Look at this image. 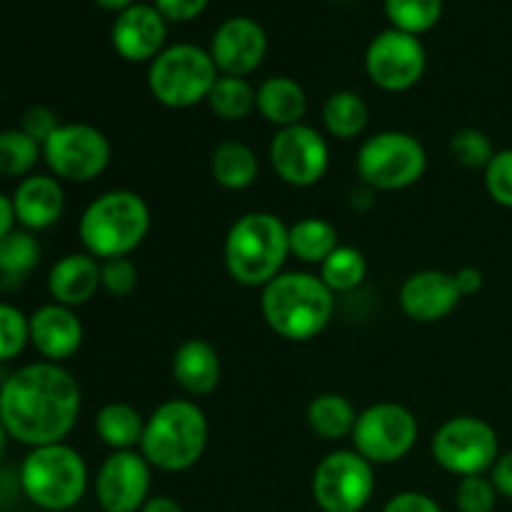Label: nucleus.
Instances as JSON below:
<instances>
[{
	"instance_id": "nucleus-21",
	"label": "nucleus",
	"mask_w": 512,
	"mask_h": 512,
	"mask_svg": "<svg viewBox=\"0 0 512 512\" xmlns=\"http://www.w3.org/2000/svg\"><path fill=\"white\" fill-rule=\"evenodd\" d=\"M100 290V260L90 253H68L55 260L48 273V293L53 303L80 308Z\"/></svg>"
},
{
	"instance_id": "nucleus-34",
	"label": "nucleus",
	"mask_w": 512,
	"mask_h": 512,
	"mask_svg": "<svg viewBox=\"0 0 512 512\" xmlns=\"http://www.w3.org/2000/svg\"><path fill=\"white\" fill-rule=\"evenodd\" d=\"M450 153H453V158L458 160L463 168L485 170L498 150H495L490 135L483 133V130L460 128L455 130L453 138H450Z\"/></svg>"
},
{
	"instance_id": "nucleus-12",
	"label": "nucleus",
	"mask_w": 512,
	"mask_h": 512,
	"mask_svg": "<svg viewBox=\"0 0 512 512\" xmlns=\"http://www.w3.org/2000/svg\"><path fill=\"white\" fill-rule=\"evenodd\" d=\"M310 488L323 512H360L375 493L373 463L355 450H335L318 463Z\"/></svg>"
},
{
	"instance_id": "nucleus-45",
	"label": "nucleus",
	"mask_w": 512,
	"mask_h": 512,
	"mask_svg": "<svg viewBox=\"0 0 512 512\" xmlns=\"http://www.w3.org/2000/svg\"><path fill=\"white\" fill-rule=\"evenodd\" d=\"M140 512H185L183 505L178 500L168 498V495H153V498L145 500V505Z\"/></svg>"
},
{
	"instance_id": "nucleus-19",
	"label": "nucleus",
	"mask_w": 512,
	"mask_h": 512,
	"mask_svg": "<svg viewBox=\"0 0 512 512\" xmlns=\"http://www.w3.org/2000/svg\"><path fill=\"white\" fill-rule=\"evenodd\" d=\"M30 345L48 363L63 365L80 350L85 330L73 308L58 303H45L28 315Z\"/></svg>"
},
{
	"instance_id": "nucleus-41",
	"label": "nucleus",
	"mask_w": 512,
	"mask_h": 512,
	"mask_svg": "<svg viewBox=\"0 0 512 512\" xmlns=\"http://www.w3.org/2000/svg\"><path fill=\"white\" fill-rule=\"evenodd\" d=\"M383 512H443V508L430 495L418 493V490H405V493L393 495L385 503Z\"/></svg>"
},
{
	"instance_id": "nucleus-40",
	"label": "nucleus",
	"mask_w": 512,
	"mask_h": 512,
	"mask_svg": "<svg viewBox=\"0 0 512 512\" xmlns=\"http://www.w3.org/2000/svg\"><path fill=\"white\" fill-rule=\"evenodd\" d=\"M210 0H153L155 10L170 23H188L203 15Z\"/></svg>"
},
{
	"instance_id": "nucleus-13",
	"label": "nucleus",
	"mask_w": 512,
	"mask_h": 512,
	"mask_svg": "<svg viewBox=\"0 0 512 512\" xmlns=\"http://www.w3.org/2000/svg\"><path fill=\"white\" fill-rule=\"evenodd\" d=\"M428 68L425 45L418 35L388 28L370 40L365 50V73L385 93H405L423 80Z\"/></svg>"
},
{
	"instance_id": "nucleus-2",
	"label": "nucleus",
	"mask_w": 512,
	"mask_h": 512,
	"mask_svg": "<svg viewBox=\"0 0 512 512\" xmlns=\"http://www.w3.org/2000/svg\"><path fill=\"white\" fill-rule=\"evenodd\" d=\"M260 310L275 335L290 343H308L330 325L335 295L313 273H280L260 295Z\"/></svg>"
},
{
	"instance_id": "nucleus-6",
	"label": "nucleus",
	"mask_w": 512,
	"mask_h": 512,
	"mask_svg": "<svg viewBox=\"0 0 512 512\" xmlns=\"http://www.w3.org/2000/svg\"><path fill=\"white\" fill-rule=\"evenodd\" d=\"M88 465L68 443L30 448L18 470L25 498L48 512L75 508L88 490Z\"/></svg>"
},
{
	"instance_id": "nucleus-22",
	"label": "nucleus",
	"mask_w": 512,
	"mask_h": 512,
	"mask_svg": "<svg viewBox=\"0 0 512 512\" xmlns=\"http://www.w3.org/2000/svg\"><path fill=\"white\" fill-rule=\"evenodd\" d=\"M220 355L208 340L190 338L173 355V378L190 398H205L220 385Z\"/></svg>"
},
{
	"instance_id": "nucleus-10",
	"label": "nucleus",
	"mask_w": 512,
	"mask_h": 512,
	"mask_svg": "<svg viewBox=\"0 0 512 512\" xmlns=\"http://www.w3.org/2000/svg\"><path fill=\"white\" fill-rule=\"evenodd\" d=\"M110 140L88 123H60L43 143V160L60 183H90L110 165Z\"/></svg>"
},
{
	"instance_id": "nucleus-4",
	"label": "nucleus",
	"mask_w": 512,
	"mask_h": 512,
	"mask_svg": "<svg viewBox=\"0 0 512 512\" xmlns=\"http://www.w3.org/2000/svg\"><path fill=\"white\" fill-rule=\"evenodd\" d=\"M210 425L203 408L193 400H168L145 420L140 455L163 473H185L203 458Z\"/></svg>"
},
{
	"instance_id": "nucleus-8",
	"label": "nucleus",
	"mask_w": 512,
	"mask_h": 512,
	"mask_svg": "<svg viewBox=\"0 0 512 512\" xmlns=\"http://www.w3.org/2000/svg\"><path fill=\"white\" fill-rule=\"evenodd\" d=\"M360 183L375 193H393L418 183L428 168V153L415 135L403 130H383L360 145L358 163Z\"/></svg>"
},
{
	"instance_id": "nucleus-43",
	"label": "nucleus",
	"mask_w": 512,
	"mask_h": 512,
	"mask_svg": "<svg viewBox=\"0 0 512 512\" xmlns=\"http://www.w3.org/2000/svg\"><path fill=\"white\" fill-rule=\"evenodd\" d=\"M453 278H455V285H458V290H460V295H463V298L480 293V290H483V285H485L483 270L475 268V265H465V268H460L458 273L453 275Z\"/></svg>"
},
{
	"instance_id": "nucleus-1",
	"label": "nucleus",
	"mask_w": 512,
	"mask_h": 512,
	"mask_svg": "<svg viewBox=\"0 0 512 512\" xmlns=\"http://www.w3.org/2000/svg\"><path fill=\"white\" fill-rule=\"evenodd\" d=\"M80 415V385L68 368L48 360L10 373L0 388V420L25 448L65 443Z\"/></svg>"
},
{
	"instance_id": "nucleus-25",
	"label": "nucleus",
	"mask_w": 512,
	"mask_h": 512,
	"mask_svg": "<svg viewBox=\"0 0 512 512\" xmlns=\"http://www.w3.org/2000/svg\"><path fill=\"white\" fill-rule=\"evenodd\" d=\"M143 430L145 418L130 403H108L95 415V433L113 450L140 448Z\"/></svg>"
},
{
	"instance_id": "nucleus-3",
	"label": "nucleus",
	"mask_w": 512,
	"mask_h": 512,
	"mask_svg": "<svg viewBox=\"0 0 512 512\" xmlns=\"http://www.w3.org/2000/svg\"><path fill=\"white\" fill-rule=\"evenodd\" d=\"M290 228L275 213H248L225 238V268L245 288H265L278 278L290 255Z\"/></svg>"
},
{
	"instance_id": "nucleus-42",
	"label": "nucleus",
	"mask_w": 512,
	"mask_h": 512,
	"mask_svg": "<svg viewBox=\"0 0 512 512\" xmlns=\"http://www.w3.org/2000/svg\"><path fill=\"white\" fill-rule=\"evenodd\" d=\"M490 480H493L498 495L512 500V450L510 453H503L498 460H495L493 470H490Z\"/></svg>"
},
{
	"instance_id": "nucleus-9",
	"label": "nucleus",
	"mask_w": 512,
	"mask_h": 512,
	"mask_svg": "<svg viewBox=\"0 0 512 512\" xmlns=\"http://www.w3.org/2000/svg\"><path fill=\"white\" fill-rule=\"evenodd\" d=\"M430 450L435 463L458 478L490 473L495 460L500 458L498 433L488 420L475 415H458L440 425Z\"/></svg>"
},
{
	"instance_id": "nucleus-11",
	"label": "nucleus",
	"mask_w": 512,
	"mask_h": 512,
	"mask_svg": "<svg viewBox=\"0 0 512 512\" xmlns=\"http://www.w3.org/2000/svg\"><path fill=\"white\" fill-rule=\"evenodd\" d=\"M418 418L405 405L375 403L358 413L353 428L355 453L373 465H393L418 443Z\"/></svg>"
},
{
	"instance_id": "nucleus-47",
	"label": "nucleus",
	"mask_w": 512,
	"mask_h": 512,
	"mask_svg": "<svg viewBox=\"0 0 512 512\" xmlns=\"http://www.w3.org/2000/svg\"><path fill=\"white\" fill-rule=\"evenodd\" d=\"M8 430H5V425H3V420H0V458H3L5 455V445H8Z\"/></svg>"
},
{
	"instance_id": "nucleus-20",
	"label": "nucleus",
	"mask_w": 512,
	"mask_h": 512,
	"mask_svg": "<svg viewBox=\"0 0 512 512\" xmlns=\"http://www.w3.org/2000/svg\"><path fill=\"white\" fill-rule=\"evenodd\" d=\"M10 200H13L18 228L30 233L53 228L65 213V190L55 175L33 173L18 180Z\"/></svg>"
},
{
	"instance_id": "nucleus-35",
	"label": "nucleus",
	"mask_w": 512,
	"mask_h": 512,
	"mask_svg": "<svg viewBox=\"0 0 512 512\" xmlns=\"http://www.w3.org/2000/svg\"><path fill=\"white\" fill-rule=\"evenodd\" d=\"M30 345L28 315L0 300V363H10Z\"/></svg>"
},
{
	"instance_id": "nucleus-23",
	"label": "nucleus",
	"mask_w": 512,
	"mask_h": 512,
	"mask_svg": "<svg viewBox=\"0 0 512 512\" xmlns=\"http://www.w3.org/2000/svg\"><path fill=\"white\" fill-rule=\"evenodd\" d=\"M255 110L270 125L283 130L303 123L305 113H308V95H305L303 85L295 83L293 78L275 75V78L263 80L260 88L255 90Z\"/></svg>"
},
{
	"instance_id": "nucleus-15",
	"label": "nucleus",
	"mask_w": 512,
	"mask_h": 512,
	"mask_svg": "<svg viewBox=\"0 0 512 512\" xmlns=\"http://www.w3.org/2000/svg\"><path fill=\"white\" fill-rule=\"evenodd\" d=\"M95 498L103 512H140L150 498V463L140 450H113L95 478Z\"/></svg>"
},
{
	"instance_id": "nucleus-33",
	"label": "nucleus",
	"mask_w": 512,
	"mask_h": 512,
	"mask_svg": "<svg viewBox=\"0 0 512 512\" xmlns=\"http://www.w3.org/2000/svg\"><path fill=\"white\" fill-rule=\"evenodd\" d=\"M385 15L395 30L420 38L438 25L443 0H385Z\"/></svg>"
},
{
	"instance_id": "nucleus-24",
	"label": "nucleus",
	"mask_w": 512,
	"mask_h": 512,
	"mask_svg": "<svg viewBox=\"0 0 512 512\" xmlns=\"http://www.w3.org/2000/svg\"><path fill=\"white\" fill-rule=\"evenodd\" d=\"M260 163L250 145L225 140L210 155V175L225 190H245L258 180Z\"/></svg>"
},
{
	"instance_id": "nucleus-46",
	"label": "nucleus",
	"mask_w": 512,
	"mask_h": 512,
	"mask_svg": "<svg viewBox=\"0 0 512 512\" xmlns=\"http://www.w3.org/2000/svg\"><path fill=\"white\" fill-rule=\"evenodd\" d=\"M95 5H98V8H103V10H108V13H123V10H128L130 5H135V0H93Z\"/></svg>"
},
{
	"instance_id": "nucleus-7",
	"label": "nucleus",
	"mask_w": 512,
	"mask_h": 512,
	"mask_svg": "<svg viewBox=\"0 0 512 512\" xmlns=\"http://www.w3.org/2000/svg\"><path fill=\"white\" fill-rule=\"evenodd\" d=\"M218 75L210 50L178 43L165 48L150 63L148 88L150 95L165 108L185 110L208 100Z\"/></svg>"
},
{
	"instance_id": "nucleus-36",
	"label": "nucleus",
	"mask_w": 512,
	"mask_h": 512,
	"mask_svg": "<svg viewBox=\"0 0 512 512\" xmlns=\"http://www.w3.org/2000/svg\"><path fill=\"white\" fill-rule=\"evenodd\" d=\"M498 503V490L488 475L460 478L455 488V508L460 512H493Z\"/></svg>"
},
{
	"instance_id": "nucleus-17",
	"label": "nucleus",
	"mask_w": 512,
	"mask_h": 512,
	"mask_svg": "<svg viewBox=\"0 0 512 512\" xmlns=\"http://www.w3.org/2000/svg\"><path fill=\"white\" fill-rule=\"evenodd\" d=\"M168 20L155 10V5L135 3L115 15L110 28V43L115 53L128 63H153L165 50Z\"/></svg>"
},
{
	"instance_id": "nucleus-14",
	"label": "nucleus",
	"mask_w": 512,
	"mask_h": 512,
	"mask_svg": "<svg viewBox=\"0 0 512 512\" xmlns=\"http://www.w3.org/2000/svg\"><path fill=\"white\" fill-rule=\"evenodd\" d=\"M268 155L278 178L293 188L320 183L330 168L328 140L305 123L278 130L270 140Z\"/></svg>"
},
{
	"instance_id": "nucleus-26",
	"label": "nucleus",
	"mask_w": 512,
	"mask_h": 512,
	"mask_svg": "<svg viewBox=\"0 0 512 512\" xmlns=\"http://www.w3.org/2000/svg\"><path fill=\"white\" fill-rule=\"evenodd\" d=\"M358 413L353 403L340 393H323L310 400L308 405V425L318 438L323 440H343L353 435Z\"/></svg>"
},
{
	"instance_id": "nucleus-31",
	"label": "nucleus",
	"mask_w": 512,
	"mask_h": 512,
	"mask_svg": "<svg viewBox=\"0 0 512 512\" xmlns=\"http://www.w3.org/2000/svg\"><path fill=\"white\" fill-rule=\"evenodd\" d=\"M40 263V243L35 233L15 228L0 240V280H25Z\"/></svg>"
},
{
	"instance_id": "nucleus-39",
	"label": "nucleus",
	"mask_w": 512,
	"mask_h": 512,
	"mask_svg": "<svg viewBox=\"0 0 512 512\" xmlns=\"http://www.w3.org/2000/svg\"><path fill=\"white\" fill-rule=\"evenodd\" d=\"M18 128L23 130L25 135H30L35 143L43 145L45 140L60 128V120L58 115H55L50 108H45V105H30V108L20 115Z\"/></svg>"
},
{
	"instance_id": "nucleus-48",
	"label": "nucleus",
	"mask_w": 512,
	"mask_h": 512,
	"mask_svg": "<svg viewBox=\"0 0 512 512\" xmlns=\"http://www.w3.org/2000/svg\"><path fill=\"white\" fill-rule=\"evenodd\" d=\"M3 380H5V378H3V375H0V388H3Z\"/></svg>"
},
{
	"instance_id": "nucleus-16",
	"label": "nucleus",
	"mask_w": 512,
	"mask_h": 512,
	"mask_svg": "<svg viewBox=\"0 0 512 512\" xmlns=\"http://www.w3.org/2000/svg\"><path fill=\"white\" fill-rule=\"evenodd\" d=\"M265 53H268V35L263 25L245 15H235L220 23L210 40V58L220 75L245 78L263 65Z\"/></svg>"
},
{
	"instance_id": "nucleus-29",
	"label": "nucleus",
	"mask_w": 512,
	"mask_h": 512,
	"mask_svg": "<svg viewBox=\"0 0 512 512\" xmlns=\"http://www.w3.org/2000/svg\"><path fill=\"white\" fill-rule=\"evenodd\" d=\"M320 268V280L335 293H353L368 275V260L353 245H338Z\"/></svg>"
},
{
	"instance_id": "nucleus-5",
	"label": "nucleus",
	"mask_w": 512,
	"mask_h": 512,
	"mask_svg": "<svg viewBox=\"0 0 512 512\" xmlns=\"http://www.w3.org/2000/svg\"><path fill=\"white\" fill-rule=\"evenodd\" d=\"M150 233V208L133 190H108L83 210L78 223L85 253L98 260L128 258Z\"/></svg>"
},
{
	"instance_id": "nucleus-18",
	"label": "nucleus",
	"mask_w": 512,
	"mask_h": 512,
	"mask_svg": "<svg viewBox=\"0 0 512 512\" xmlns=\"http://www.w3.org/2000/svg\"><path fill=\"white\" fill-rule=\"evenodd\" d=\"M400 310L415 323H440L458 310L460 295L455 278L443 270H418L400 285Z\"/></svg>"
},
{
	"instance_id": "nucleus-28",
	"label": "nucleus",
	"mask_w": 512,
	"mask_h": 512,
	"mask_svg": "<svg viewBox=\"0 0 512 512\" xmlns=\"http://www.w3.org/2000/svg\"><path fill=\"white\" fill-rule=\"evenodd\" d=\"M290 255L308 265H323V260L340 245L338 228L323 218H303L290 225Z\"/></svg>"
},
{
	"instance_id": "nucleus-30",
	"label": "nucleus",
	"mask_w": 512,
	"mask_h": 512,
	"mask_svg": "<svg viewBox=\"0 0 512 512\" xmlns=\"http://www.w3.org/2000/svg\"><path fill=\"white\" fill-rule=\"evenodd\" d=\"M43 158V145L35 143L20 128L0 130V178L23 180Z\"/></svg>"
},
{
	"instance_id": "nucleus-44",
	"label": "nucleus",
	"mask_w": 512,
	"mask_h": 512,
	"mask_svg": "<svg viewBox=\"0 0 512 512\" xmlns=\"http://www.w3.org/2000/svg\"><path fill=\"white\" fill-rule=\"evenodd\" d=\"M15 228H18V223H15L13 200H10V195H5L3 190H0V240Z\"/></svg>"
},
{
	"instance_id": "nucleus-32",
	"label": "nucleus",
	"mask_w": 512,
	"mask_h": 512,
	"mask_svg": "<svg viewBox=\"0 0 512 512\" xmlns=\"http://www.w3.org/2000/svg\"><path fill=\"white\" fill-rule=\"evenodd\" d=\"M208 105L220 120H228V123L245 120L255 110V90L245 78L218 75L208 95Z\"/></svg>"
},
{
	"instance_id": "nucleus-38",
	"label": "nucleus",
	"mask_w": 512,
	"mask_h": 512,
	"mask_svg": "<svg viewBox=\"0 0 512 512\" xmlns=\"http://www.w3.org/2000/svg\"><path fill=\"white\" fill-rule=\"evenodd\" d=\"M485 173V190L503 208L512 210V148L498 150Z\"/></svg>"
},
{
	"instance_id": "nucleus-27",
	"label": "nucleus",
	"mask_w": 512,
	"mask_h": 512,
	"mask_svg": "<svg viewBox=\"0 0 512 512\" xmlns=\"http://www.w3.org/2000/svg\"><path fill=\"white\" fill-rule=\"evenodd\" d=\"M370 108L355 90H335L323 105V123L333 138L353 140L368 128Z\"/></svg>"
},
{
	"instance_id": "nucleus-37",
	"label": "nucleus",
	"mask_w": 512,
	"mask_h": 512,
	"mask_svg": "<svg viewBox=\"0 0 512 512\" xmlns=\"http://www.w3.org/2000/svg\"><path fill=\"white\" fill-rule=\"evenodd\" d=\"M100 288L113 298H128L138 288V268L130 258L100 260Z\"/></svg>"
}]
</instances>
